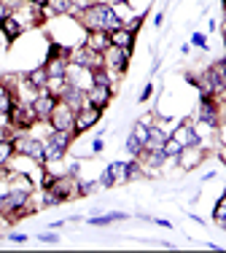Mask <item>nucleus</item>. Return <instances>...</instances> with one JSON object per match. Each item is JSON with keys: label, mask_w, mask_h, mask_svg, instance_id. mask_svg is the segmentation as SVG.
<instances>
[{"label": "nucleus", "mask_w": 226, "mask_h": 253, "mask_svg": "<svg viewBox=\"0 0 226 253\" xmlns=\"http://www.w3.org/2000/svg\"><path fill=\"white\" fill-rule=\"evenodd\" d=\"M78 22L84 25V30H105V33L124 25L121 16L116 14V8L108 3H92L89 8H84L78 14Z\"/></svg>", "instance_id": "f257e3e1"}, {"label": "nucleus", "mask_w": 226, "mask_h": 253, "mask_svg": "<svg viewBox=\"0 0 226 253\" xmlns=\"http://www.w3.org/2000/svg\"><path fill=\"white\" fill-rule=\"evenodd\" d=\"M73 132H62V129H49L46 140V162H57L65 159V154L70 151V143H73Z\"/></svg>", "instance_id": "f03ea898"}, {"label": "nucleus", "mask_w": 226, "mask_h": 253, "mask_svg": "<svg viewBox=\"0 0 226 253\" xmlns=\"http://www.w3.org/2000/svg\"><path fill=\"white\" fill-rule=\"evenodd\" d=\"M14 151L25 154V156H30V159H35V162H40V165H46V140L43 137L19 132V135L14 137Z\"/></svg>", "instance_id": "7ed1b4c3"}, {"label": "nucleus", "mask_w": 226, "mask_h": 253, "mask_svg": "<svg viewBox=\"0 0 226 253\" xmlns=\"http://www.w3.org/2000/svg\"><path fill=\"white\" fill-rule=\"evenodd\" d=\"M129 57H132V51L118 49V46H108V49L103 51V65H105V70L111 73L113 81H118V78L127 73V68H129Z\"/></svg>", "instance_id": "20e7f679"}, {"label": "nucleus", "mask_w": 226, "mask_h": 253, "mask_svg": "<svg viewBox=\"0 0 226 253\" xmlns=\"http://www.w3.org/2000/svg\"><path fill=\"white\" fill-rule=\"evenodd\" d=\"M38 113H35L33 102H16L14 111H11V124H14L16 132H25V129H33L38 124Z\"/></svg>", "instance_id": "39448f33"}, {"label": "nucleus", "mask_w": 226, "mask_h": 253, "mask_svg": "<svg viewBox=\"0 0 226 253\" xmlns=\"http://www.w3.org/2000/svg\"><path fill=\"white\" fill-rule=\"evenodd\" d=\"M49 124H51V129H62V132H73L75 135V111L59 100L57 108L51 111V116H49Z\"/></svg>", "instance_id": "423d86ee"}, {"label": "nucleus", "mask_w": 226, "mask_h": 253, "mask_svg": "<svg viewBox=\"0 0 226 253\" xmlns=\"http://www.w3.org/2000/svg\"><path fill=\"white\" fill-rule=\"evenodd\" d=\"M100 119H103V108L89 105V102H86L84 108L75 111V135H86L92 126L100 124Z\"/></svg>", "instance_id": "0eeeda50"}, {"label": "nucleus", "mask_w": 226, "mask_h": 253, "mask_svg": "<svg viewBox=\"0 0 226 253\" xmlns=\"http://www.w3.org/2000/svg\"><path fill=\"white\" fill-rule=\"evenodd\" d=\"M226 105V102H224ZM197 122H205L216 129L221 124V102L216 97H199V111H197Z\"/></svg>", "instance_id": "6e6552de"}, {"label": "nucleus", "mask_w": 226, "mask_h": 253, "mask_svg": "<svg viewBox=\"0 0 226 253\" xmlns=\"http://www.w3.org/2000/svg\"><path fill=\"white\" fill-rule=\"evenodd\" d=\"M205 159H207V151H205V146H186L181 154L175 156L178 167H181V170H186V172L197 170V167H199Z\"/></svg>", "instance_id": "1a4fd4ad"}, {"label": "nucleus", "mask_w": 226, "mask_h": 253, "mask_svg": "<svg viewBox=\"0 0 226 253\" xmlns=\"http://www.w3.org/2000/svg\"><path fill=\"white\" fill-rule=\"evenodd\" d=\"M172 137H175L183 148L186 146H202V135H199L197 124H194L191 119H183V122L172 129Z\"/></svg>", "instance_id": "9d476101"}, {"label": "nucleus", "mask_w": 226, "mask_h": 253, "mask_svg": "<svg viewBox=\"0 0 226 253\" xmlns=\"http://www.w3.org/2000/svg\"><path fill=\"white\" fill-rule=\"evenodd\" d=\"M65 78H68V84H73V86H78V89H86L89 86H94V76H92V70L84 68V65H73L70 62L68 65V73H65Z\"/></svg>", "instance_id": "9b49d317"}, {"label": "nucleus", "mask_w": 226, "mask_h": 253, "mask_svg": "<svg viewBox=\"0 0 226 253\" xmlns=\"http://www.w3.org/2000/svg\"><path fill=\"white\" fill-rule=\"evenodd\" d=\"M57 102H59V97H54L51 92H38V97L33 100V108H35V113H38V119L40 122H49V116H51V111L57 108Z\"/></svg>", "instance_id": "f8f14e48"}, {"label": "nucleus", "mask_w": 226, "mask_h": 253, "mask_svg": "<svg viewBox=\"0 0 226 253\" xmlns=\"http://www.w3.org/2000/svg\"><path fill=\"white\" fill-rule=\"evenodd\" d=\"M170 135H172V129H164L162 124L148 126V140H146V146H143V151H162Z\"/></svg>", "instance_id": "ddd939ff"}, {"label": "nucleus", "mask_w": 226, "mask_h": 253, "mask_svg": "<svg viewBox=\"0 0 226 253\" xmlns=\"http://www.w3.org/2000/svg\"><path fill=\"white\" fill-rule=\"evenodd\" d=\"M113 92H116V89L113 86H97V84H94V86H89L86 89V102L89 105H97V108H108L111 105V100H113Z\"/></svg>", "instance_id": "4468645a"}, {"label": "nucleus", "mask_w": 226, "mask_h": 253, "mask_svg": "<svg viewBox=\"0 0 226 253\" xmlns=\"http://www.w3.org/2000/svg\"><path fill=\"white\" fill-rule=\"evenodd\" d=\"M84 46H86V49H92V51H100V54H103V51L111 46V38H108V33H105V30H86Z\"/></svg>", "instance_id": "2eb2a0df"}, {"label": "nucleus", "mask_w": 226, "mask_h": 253, "mask_svg": "<svg viewBox=\"0 0 226 253\" xmlns=\"http://www.w3.org/2000/svg\"><path fill=\"white\" fill-rule=\"evenodd\" d=\"M59 100H62L65 105H70L73 111H78V108L86 105V92H84V89H78V86H73V84H68L65 92L59 94Z\"/></svg>", "instance_id": "dca6fc26"}, {"label": "nucleus", "mask_w": 226, "mask_h": 253, "mask_svg": "<svg viewBox=\"0 0 226 253\" xmlns=\"http://www.w3.org/2000/svg\"><path fill=\"white\" fill-rule=\"evenodd\" d=\"M108 38H111V46H118V49H127V51L135 49V33H129L124 25L116 27V30H111Z\"/></svg>", "instance_id": "f3484780"}, {"label": "nucleus", "mask_w": 226, "mask_h": 253, "mask_svg": "<svg viewBox=\"0 0 226 253\" xmlns=\"http://www.w3.org/2000/svg\"><path fill=\"white\" fill-rule=\"evenodd\" d=\"M68 65H70V57H46L43 59V68L49 76H65Z\"/></svg>", "instance_id": "a211bd4d"}, {"label": "nucleus", "mask_w": 226, "mask_h": 253, "mask_svg": "<svg viewBox=\"0 0 226 253\" xmlns=\"http://www.w3.org/2000/svg\"><path fill=\"white\" fill-rule=\"evenodd\" d=\"M0 30H3V35H5V41H16L19 38L22 33H25V27H22V22L16 19L14 14L8 16V19L3 22V25H0Z\"/></svg>", "instance_id": "6ab92c4d"}, {"label": "nucleus", "mask_w": 226, "mask_h": 253, "mask_svg": "<svg viewBox=\"0 0 226 253\" xmlns=\"http://www.w3.org/2000/svg\"><path fill=\"white\" fill-rule=\"evenodd\" d=\"M27 81L33 84L35 89H40V92H43V86H46V81H49V73H46V68L43 65H35L33 70H27Z\"/></svg>", "instance_id": "aec40b11"}, {"label": "nucleus", "mask_w": 226, "mask_h": 253, "mask_svg": "<svg viewBox=\"0 0 226 253\" xmlns=\"http://www.w3.org/2000/svg\"><path fill=\"white\" fill-rule=\"evenodd\" d=\"M124 218H129V215L121 213V210H113V213H105V215H94V218H89V224H92V226H111V224L124 221Z\"/></svg>", "instance_id": "412c9836"}, {"label": "nucleus", "mask_w": 226, "mask_h": 253, "mask_svg": "<svg viewBox=\"0 0 226 253\" xmlns=\"http://www.w3.org/2000/svg\"><path fill=\"white\" fill-rule=\"evenodd\" d=\"M14 140H8V137H0V172L8 167V162H11V156H14Z\"/></svg>", "instance_id": "4be33fe9"}, {"label": "nucleus", "mask_w": 226, "mask_h": 253, "mask_svg": "<svg viewBox=\"0 0 226 253\" xmlns=\"http://www.w3.org/2000/svg\"><path fill=\"white\" fill-rule=\"evenodd\" d=\"M16 105V97L14 92H8L5 86H0V116H11V111H14Z\"/></svg>", "instance_id": "5701e85b"}, {"label": "nucleus", "mask_w": 226, "mask_h": 253, "mask_svg": "<svg viewBox=\"0 0 226 253\" xmlns=\"http://www.w3.org/2000/svg\"><path fill=\"white\" fill-rule=\"evenodd\" d=\"M65 86H68V78L65 76H49V81H46V92H51L54 97H59V94L65 92Z\"/></svg>", "instance_id": "b1692460"}, {"label": "nucleus", "mask_w": 226, "mask_h": 253, "mask_svg": "<svg viewBox=\"0 0 226 253\" xmlns=\"http://www.w3.org/2000/svg\"><path fill=\"white\" fill-rule=\"evenodd\" d=\"M213 221H216L218 226H224V224H226V191H224L221 197H218L216 208H213Z\"/></svg>", "instance_id": "393cba45"}, {"label": "nucleus", "mask_w": 226, "mask_h": 253, "mask_svg": "<svg viewBox=\"0 0 226 253\" xmlns=\"http://www.w3.org/2000/svg\"><path fill=\"white\" fill-rule=\"evenodd\" d=\"M108 170L116 183H127V162H111Z\"/></svg>", "instance_id": "a878e982"}, {"label": "nucleus", "mask_w": 226, "mask_h": 253, "mask_svg": "<svg viewBox=\"0 0 226 253\" xmlns=\"http://www.w3.org/2000/svg\"><path fill=\"white\" fill-rule=\"evenodd\" d=\"M162 151L167 154V159H175V156H178V154L183 151V146H181V143H178L175 137L170 135V137H167V143H164V148H162Z\"/></svg>", "instance_id": "bb28decb"}, {"label": "nucleus", "mask_w": 226, "mask_h": 253, "mask_svg": "<svg viewBox=\"0 0 226 253\" xmlns=\"http://www.w3.org/2000/svg\"><path fill=\"white\" fill-rule=\"evenodd\" d=\"M124 146H127V154H129V156H140V154H143V143H140L135 135H129Z\"/></svg>", "instance_id": "cd10ccee"}, {"label": "nucleus", "mask_w": 226, "mask_h": 253, "mask_svg": "<svg viewBox=\"0 0 226 253\" xmlns=\"http://www.w3.org/2000/svg\"><path fill=\"white\" fill-rule=\"evenodd\" d=\"M143 16L146 14H135V16H129V19H124V27H127L129 33H138V30L143 27Z\"/></svg>", "instance_id": "c85d7f7f"}, {"label": "nucleus", "mask_w": 226, "mask_h": 253, "mask_svg": "<svg viewBox=\"0 0 226 253\" xmlns=\"http://www.w3.org/2000/svg\"><path fill=\"white\" fill-rule=\"evenodd\" d=\"M129 135H135V137L143 143V146H146V140H148V126L143 124V122H138V124L132 126V132H129Z\"/></svg>", "instance_id": "c756f323"}, {"label": "nucleus", "mask_w": 226, "mask_h": 253, "mask_svg": "<svg viewBox=\"0 0 226 253\" xmlns=\"http://www.w3.org/2000/svg\"><path fill=\"white\" fill-rule=\"evenodd\" d=\"M97 183H100V189H111V186H116V180H113V175H111V170H108V167H105V170L100 172Z\"/></svg>", "instance_id": "7c9ffc66"}, {"label": "nucleus", "mask_w": 226, "mask_h": 253, "mask_svg": "<svg viewBox=\"0 0 226 253\" xmlns=\"http://www.w3.org/2000/svg\"><path fill=\"white\" fill-rule=\"evenodd\" d=\"M191 43L197 46V49H202V51L210 49V46H207V35H205V33H194V35H191Z\"/></svg>", "instance_id": "2f4dec72"}, {"label": "nucleus", "mask_w": 226, "mask_h": 253, "mask_svg": "<svg viewBox=\"0 0 226 253\" xmlns=\"http://www.w3.org/2000/svg\"><path fill=\"white\" fill-rule=\"evenodd\" d=\"M94 189H100L97 180H81V197H89Z\"/></svg>", "instance_id": "473e14b6"}, {"label": "nucleus", "mask_w": 226, "mask_h": 253, "mask_svg": "<svg viewBox=\"0 0 226 253\" xmlns=\"http://www.w3.org/2000/svg\"><path fill=\"white\" fill-rule=\"evenodd\" d=\"M0 3H5V5H8V11H11V14H14V11L25 8V5L30 3V0H0Z\"/></svg>", "instance_id": "72a5a7b5"}, {"label": "nucleus", "mask_w": 226, "mask_h": 253, "mask_svg": "<svg viewBox=\"0 0 226 253\" xmlns=\"http://www.w3.org/2000/svg\"><path fill=\"white\" fill-rule=\"evenodd\" d=\"M38 240H40V243H49V245H57V243H59V237H57L54 232H43V234H38Z\"/></svg>", "instance_id": "f704fd0d"}, {"label": "nucleus", "mask_w": 226, "mask_h": 253, "mask_svg": "<svg viewBox=\"0 0 226 253\" xmlns=\"http://www.w3.org/2000/svg\"><path fill=\"white\" fill-rule=\"evenodd\" d=\"M216 137H218V143H221V146H226V119L216 126Z\"/></svg>", "instance_id": "c9c22d12"}, {"label": "nucleus", "mask_w": 226, "mask_h": 253, "mask_svg": "<svg viewBox=\"0 0 226 253\" xmlns=\"http://www.w3.org/2000/svg\"><path fill=\"white\" fill-rule=\"evenodd\" d=\"M68 175H75V178L81 175V162H78V159H73V162L68 165Z\"/></svg>", "instance_id": "e433bc0d"}, {"label": "nucleus", "mask_w": 226, "mask_h": 253, "mask_svg": "<svg viewBox=\"0 0 226 253\" xmlns=\"http://www.w3.org/2000/svg\"><path fill=\"white\" fill-rule=\"evenodd\" d=\"M151 94H153V84H146V86H143V92H140V97H138V102H146Z\"/></svg>", "instance_id": "4c0bfd02"}, {"label": "nucleus", "mask_w": 226, "mask_h": 253, "mask_svg": "<svg viewBox=\"0 0 226 253\" xmlns=\"http://www.w3.org/2000/svg\"><path fill=\"white\" fill-rule=\"evenodd\" d=\"M103 148H105L103 137H94V143H92V154H103Z\"/></svg>", "instance_id": "58836bf2"}, {"label": "nucleus", "mask_w": 226, "mask_h": 253, "mask_svg": "<svg viewBox=\"0 0 226 253\" xmlns=\"http://www.w3.org/2000/svg\"><path fill=\"white\" fill-rule=\"evenodd\" d=\"M8 240H11V243H25L27 234H25V232H11V234H8Z\"/></svg>", "instance_id": "ea45409f"}, {"label": "nucleus", "mask_w": 226, "mask_h": 253, "mask_svg": "<svg viewBox=\"0 0 226 253\" xmlns=\"http://www.w3.org/2000/svg\"><path fill=\"white\" fill-rule=\"evenodd\" d=\"M8 16H11V11H8V5H5V3H0V25H3V22H5V19H8Z\"/></svg>", "instance_id": "a19ab883"}, {"label": "nucleus", "mask_w": 226, "mask_h": 253, "mask_svg": "<svg viewBox=\"0 0 226 253\" xmlns=\"http://www.w3.org/2000/svg\"><path fill=\"white\" fill-rule=\"evenodd\" d=\"M153 221V224H156V226H164V229H170L172 224H170V221H164V218H151Z\"/></svg>", "instance_id": "79ce46f5"}, {"label": "nucleus", "mask_w": 226, "mask_h": 253, "mask_svg": "<svg viewBox=\"0 0 226 253\" xmlns=\"http://www.w3.org/2000/svg\"><path fill=\"white\" fill-rule=\"evenodd\" d=\"M153 25H156V27H162V25H164V14H162V11H159V14L153 16Z\"/></svg>", "instance_id": "37998d69"}, {"label": "nucleus", "mask_w": 226, "mask_h": 253, "mask_svg": "<svg viewBox=\"0 0 226 253\" xmlns=\"http://www.w3.org/2000/svg\"><path fill=\"white\" fill-rule=\"evenodd\" d=\"M30 3L38 5V8H46V5H49V0H30Z\"/></svg>", "instance_id": "c03bdc74"}, {"label": "nucleus", "mask_w": 226, "mask_h": 253, "mask_svg": "<svg viewBox=\"0 0 226 253\" xmlns=\"http://www.w3.org/2000/svg\"><path fill=\"white\" fill-rule=\"evenodd\" d=\"M218 159H221L224 165H226V146H221V151H218Z\"/></svg>", "instance_id": "a18cd8bd"}, {"label": "nucleus", "mask_w": 226, "mask_h": 253, "mask_svg": "<svg viewBox=\"0 0 226 253\" xmlns=\"http://www.w3.org/2000/svg\"><path fill=\"white\" fill-rule=\"evenodd\" d=\"M221 35H224V46H226V16H224V30H221Z\"/></svg>", "instance_id": "49530a36"}, {"label": "nucleus", "mask_w": 226, "mask_h": 253, "mask_svg": "<svg viewBox=\"0 0 226 253\" xmlns=\"http://www.w3.org/2000/svg\"><path fill=\"white\" fill-rule=\"evenodd\" d=\"M224 11H226V0H224Z\"/></svg>", "instance_id": "de8ad7c7"}, {"label": "nucleus", "mask_w": 226, "mask_h": 253, "mask_svg": "<svg viewBox=\"0 0 226 253\" xmlns=\"http://www.w3.org/2000/svg\"><path fill=\"white\" fill-rule=\"evenodd\" d=\"M224 229H226V224H224Z\"/></svg>", "instance_id": "09e8293b"}, {"label": "nucleus", "mask_w": 226, "mask_h": 253, "mask_svg": "<svg viewBox=\"0 0 226 253\" xmlns=\"http://www.w3.org/2000/svg\"><path fill=\"white\" fill-rule=\"evenodd\" d=\"M0 86H3V84H0Z\"/></svg>", "instance_id": "8fccbe9b"}]
</instances>
